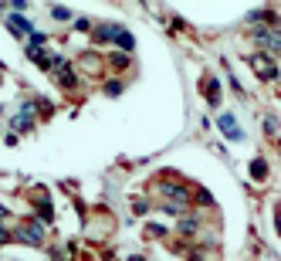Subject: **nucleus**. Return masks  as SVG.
Wrapping results in <instances>:
<instances>
[{
  "mask_svg": "<svg viewBox=\"0 0 281 261\" xmlns=\"http://www.w3.org/2000/svg\"><path fill=\"white\" fill-rule=\"evenodd\" d=\"M220 129H224L230 139H241V129H237V122H234L230 115H220Z\"/></svg>",
  "mask_w": 281,
  "mask_h": 261,
  "instance_id": "nucleus-1",
  "label": "nucleus"
}]
</instances>
